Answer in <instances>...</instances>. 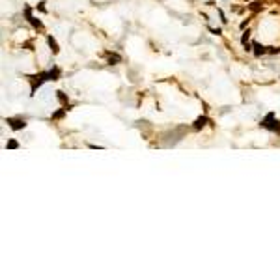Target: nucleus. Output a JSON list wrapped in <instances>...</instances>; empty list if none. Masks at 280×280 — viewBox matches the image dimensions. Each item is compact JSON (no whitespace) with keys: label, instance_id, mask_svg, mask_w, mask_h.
Listing matches in <instances>:
<instances>
[{"label":"nucleus","instance_id":"nucleus-1","mask_svg":"<svg viewBox=\"0 0 280 280\" xmlns=\"http://www.w3.org/2000/svg\"><path fill=\"white\" fill-rule=\"evenodd\" d=\"M263 127H267V129H271V131H277L278 125H275V114H273V112L267 114V118H265V121H263Z\"/></svg>","mask_w":280,"mask_h":280},{"label":"nucleus","instance_id":"nucleus-2","mask_svg":"<svg viewBox=\"0 0 280 280\" xmlns=\"http://www.w3.org/2000/svg\"><path fill=\"white\" fill-rule=\"evenodd\" d=\"M7 123H9V127H11V129H15V131H19V129H24V127H26V123H24L22 120H13V118H9V120H7Z\"/></svg>","mask_w":280,"mask_h":280},{"label":"nucleus","instance_id":"nucleus-3","mask_svg":"<svg viewBox=\"0 0 280 280\" xmlns=\"http://www.w3.org/2000/svg\"><path fill=\"white\" fill-rule=\"evenodd\" d=\"M206 123H207V118H206V116H200V118L194 121V129H202Z\"/></svg>","mask_w":280,"mask_h":280},{"label":"nucleus","instance_id":"nucleus-4","mask_svg":"<svg viewBox=\"0 0 280 280\" xmlns=\"http://www.w3.org/2000/svg\"><path fill=\"white\" fill-rule=\"evenodd\" d=\"M254 54H256V56L265 54V47H263V45H260V43H254Z\"/></svg>","mask_w":280,"mask_h":280},{"label":"nucleus","instance_id":"nucleus-5","mask_svg":"<svg viewBox=\"0 0 280 280\" xmlns=\"http://www.w3.org/2000/svg\"><path fill=\"white\" fill-rule=\"evenodd\" d=\"M47 41H49V47L52 49V52H58V50H60V49H58V43H56V41H54V39H52L50 36L47 37Z\"/></svg>","mask_w":280,"mask_h":280},{"label":"nucleus","instance_id":"nucleus-6","mask_svg":"<svg viewBox=\"0 0 280 280\" xmlns=\"http://www.w3.org/2000/svg\"><path fill=\"white\" fill-rule=\"evenodd\" d=\"M249 7H250L252 11H260V9H262V4H260V2H252Z\"/></svg>","mask_w":280,"mask_h":280},{"label":"nucleus","instance_id":"nucleus-7","mask_svg":"<svg viewBox=\"0 0 280 280\" xmlns=\"http://www.w3.org/2000/svg\"><path fill=\"white\" fill-rule=\"evenodd\" d=\"M121 58L118 56V54H110V58H108V64H114V62H120Z\"/></svg>","mask_w":280,"mask_h":280},{"label":"nucleus","instance_id":"nucleus-8","mask_svg":"<svg viewBox=\"0 0 280 280\" xmlns=\"http://www.w3.org/2000/svg\"><path fill=\"white\" fill-rule=\"evenodd\" d=\"M17 146H19V144H17V142H15V140H9V142H7V146H6V148H7V149H15V148H17Z\"/></svg>","mask_w":280,"mask_h":280},{"label":"nucleus","instance_id":"nucleus-9","mask_svg":"<svg viewBox=\"0 0 280 280\" xmlns=\"http://www.w3.org/2000/svg\"><path fill=\"white\" fill-rule=\"evenodd\" d=\"M249 37H250V32H249V30H247V32H245V34H243V37H241V41H243V45H245V43H247V41H249Z\"/></svg>","mask_w":280,"mask_h":280},{"label":"nucleus","instance_id":"nucleus-10","mask_svg":"<svg viewBox=\"0 0 280 280\" xmlns=\"http://www.w3.org/2000/svg\"><path fill=\"white\" fill-rule=\"evenodd\" d=\"M58 99H60L62 103H65V101H67V97H65V93H62V92H58Z\"/></svg>","mask_w":280,"mask_h":280},{"label":"nucleus","instance_id":"nucleus-11","mask_svg":"<svg viewBox=\"0 0 280 280\" xmlns=\"http://www.w3.org/2000/svg\"><path fill=\"white\" fill-rule=\"evenodd\" d=\"M267 49H269V52H271V54H277V52L280 50V49H277V47H267Z\"/></svg>","mask_w":280,"mask_h":280},{"label":"nucleus","instance_id":"nucleus-12","mask_svg":"<svg viewBox=\"0 0 280 280\" xmlns=\"http://www.w3.org/2000/svg\"><path fill=\"white\" fill-rule=\"evenodd\" d=\"M64 112H65V110H58V112H56L52 118H62V116H64Z\"/></svg>","mask_w":280,"mask_h":280}]
</instances>
